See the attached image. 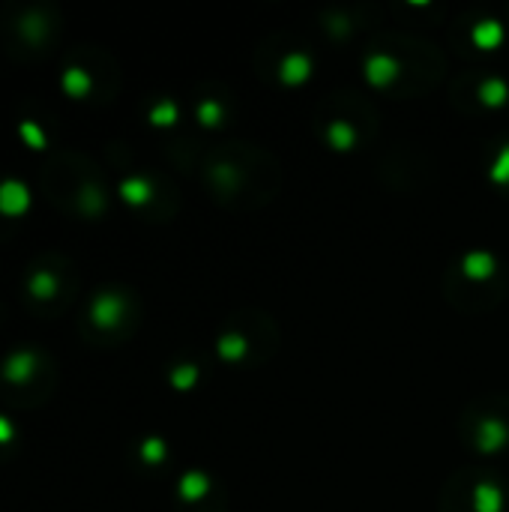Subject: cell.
Instances as JSON below:
<instances>
[{
  "mask_svg": "<svg viewBox=\"0 0 509 512\" xmlns=\"http://www.w3.org/2000/svg\"><path fill=\"white\" fill-rule=\"evenodd\" d=\"M462 438L477 453H501L509 444V402H483L468 408L462 420Z\"/></svg>",
  "mask_w": 509,
  "mask_h": 512,
  "instance_id": "cell-1",
  "label": "cell"
},
{
  "mask_svg": "<svg viewBox=\"0 0 509 512\" xmlns=\"http://www.w3.org/2000/svg\"><path fill=\"white\" fill-rule=\"evenodd\" d=\"M123 315H126V303H123V297L114 294V291H102V294L93 300V306H90V321H93L99 330L117 327V324L123 321Z\"/></svg>",
  "mask_w": 509,
  "mask_h": 512,
  "instance_id": "cell-2",
  "label": "cell"
},
{
  "mask_svg": "<svg viewBox=\"0 0 509 512\" xmlns=\"http://www.w3.org/2000/svg\"><path fill=\"white\" fill-rule=\"evenodd\" d=\"M30 207V192L21 180L0 183V213L3 216H24Z\"/></svg>",
  "mask_w": 509,
  "mask_h": 512,
  "instance_id": "cell-3",
  "label": "cell"
},
{
  "mask_svg": "<svg viewBox=\"0 0 509 512\" xmlns=\"http://www.w3.org/2000/svg\"><path fill=\"white\" fill-rule=\"evenodd\" d=\"M33 372H36V357L30 351H18V354L6 357V363H3V378L9 384H24Z\"/></svg>",
  "mask_w": 509,
  "mask_h": 512,
  "instance_id": "cell-4",
  "label": "cell"
},
{
  "mask_svg": "<svg viewBox=\"0 0 509 512\" xmlns=\"http://www.w3.org/2000/svg\"><path fill=\"white\" fill-rule=\"evenodd\" d=\"M90 75L84 72V69H78V66H69L66 72H63V90L72 96V99H84L87 93H90Z\"/></svg>",
  "mask_w": 509,
  "mask_h": 512,
  "instance_id": "cell-5",
  "label": "cell"
},
{
  "mask_svg": "<svg viewBox=\"0 0 509 512\" xmlns=\"http://www.w3.org/2000/svg\"><path fill=\"white\" fill-rule=\"evenodd\" d=\"M120 195H123V201H129V204H147V201L153 198V189H150L147 180L129 177V180L120 183Z\"/></svg>",
  "mask_w": 509,
  "mask_h": 512,
  "instance_id": "cell-6",
  "label": "cell"
},
{
  "mask_svg": "<svg viewBox=\"0 0 509 512\" xmlns=\"http://www.w3.org/2000/svg\"><path fill=\"white\" fill-rule=\"evenodd\" d=\"M27 288H30V294H33V297H39V300H51V297L57 294V279H54L51 273L39 270V273H33V276H30Z\"/></svg>",
  "mask_w": 509,
  "mask_h": 512,
  "instance_id": "cell-7",
  "label": "cell"
},
{
  "mask_svg": "<svg viewBox=\"0 0 509 512\" xmlns=\"http://www.w3.org/2000/svg\"><path fill=\"white\" fill-rule=\"evenodd\" d=\"M18 132H21V138H24L27 147H33V150H42V147H45V132H42L33 120H24V123L18 126Z\"/></svg>",
  "mask_w": 509,
  "mask_h": 512,
  "instance_id": "cell-8",
  "label": "cell"
},
{
  "mask_svg": "<svg viewBox=\"0 0 509 512\" xmlns=\"http://www.w3.org/2000/svg\"><path fill=\"white\" fill-rule=\"evenodd\" d=\"M102 201H105V195L99 192V186H84V189H81V210L99 213V210H102Z\"/></svg>",
  "mask_w": 509,
  "mask_h": 512,
  "instance_id": "cell-9",
  "label": "cell"
},
{
  "mask_svg": "<svg viewBox=\"0 0 509 512\" xmlns=\"http://www.w3.org/2000/svg\"><path fill=\"white\" fill-rule=\"evenodd\" d=\"M141 459H144L147 465H156V462H162V459H165V444H162L159 438H150V441H144V447H141Z\"/></svg>",
  "mask_w": 509,
  "mask_h": 512,
  "instance_id": "cell-10",
  "label": "cell"
},
{
  "mask_svg": "<svg viewBox=\"0 0 509 512\" xmlns=\"http://www.w3.org/2000/svg\"><path fill=\"white\" fill-rule=\"evenodd\" d=\"M21 30H24L30 39H42V36H45V21H42V15H27L24 24H21Z\"/></svg>",
  "mask_w": 509,
  "mask_h": 512,
  "instance_id": "cell-11",
  "label": "cell"
},
{
  "mask_svg": "<svg viewBox=\"0 0 509 512\" xmlns=\"http://www.w3.org/2000/svg\"><path fill=\"white\" fill-rule=\"evenodd\" d=\"M174 114H177V111H174V105H168V102H165V105L153 108V114H150V117H153V123H156V126H168V123H174Z\"/></svg>",
  "mask_w": 509,
  "mask_h": 512,
  "instance_id": "cell-12",
  "label": "cell"
},
{
  "mask_svg": "<svg viewBox=\"0 0 509 512\" xmlns=\"http://www.w3.org/2000/svg\"><path fill=\"white\" fill-rule=\"evenodd\" d=\"M15 438V429H12V423L6 420V417H0V444H9Z\"/></svg>",
  "mask_w": 509,
  "mask_h": 512,
  "instance_id": "cell-13",
  "label": "cell"
}]
</instances>
